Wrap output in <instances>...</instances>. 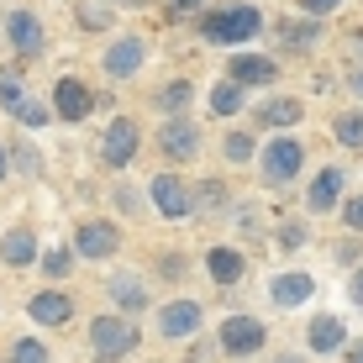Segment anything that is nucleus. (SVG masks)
<instances>
[{"mask_svg": "<svg viewBox=\"0 0 363 363\" xmlns=\"http://www.w3.org/2000/svg\"><path fill=\"white\" fill-rule=\"evenodd\" d=\"M253 32H258V11L253 6H232V11L206 16V37L211 43H247Z\"/></svg>", "mask_w": 363, "mask_h": 363, "instance_id": "nucleus-1", "label": "nucleus"}, {"mask_svg": "<svg viewBox=\"0 0 363 363\" xmlns=\"http://www.w3.org/2000/svg\"><path fill=\"white\" fill-rule=\"evenodd\" d=\"M90 342H95L100 363H111V358H121L137 342V327H127L121 316H100V321H90Z\"/></svg>", "mask_w": 363, "mask_h": 363, "instance_id": "nucleus-2", "label": "nucleus"}, {"mask_svg": "<svg viewBox=\"0 0 363 363\" xmlns=\"http://www.w3.org/2000/svg\"><path fill=\"white\" fill-rule=\"evenodd\" d=\"M132 158H137V127L127 116H116L111 132H106V147H100V164H106V169H127Z\"/></svg>", "mask_w": 363, "mask_h": 363, "instance_id": "nucleus-3", "label": "nucleus"}, {"mask_svg": "<svg viewBox=\"0 0 363 363\" xmlns=\"http://www.w3.org/2000/svg\"><path fill=\"white\" fill-rule=\"evenodd\" d=\"M264 174H269L274 184L295 179V174H300V143H290V137L269 143V147H264Z\"/></svg>", "mask_w": 363, "mask_h": 363, "instance_id": "nucleus-4", "label": "nucleus"}, {"mask_svg": "<svg viewBox=\"0 0 363 363\" xmlns=\"http://www.w3.org/2000/svg\"><path fill=\"white\" fill-rule=\"evenodd\" d=\"M258 342H264V327H258L253 316H232L227 327H221V347H227V353H258Z\"/></svg>", "mask_w": 363, "mask_h": 363, "instance_id": "nucleus-5", "label": "nucleus"}, {"mask_svg": "<svg viewBox=\"0 0 363 363\" xmlns=\"http://www.w3.org/2000/svg\"><path fill=\"white\" fill-rule=\"evenodd\" d=\"M116 247H121V232L111 221H84L79 227V253L84 258H111Z\"/></svg>", "mask_w": 363, "mask_h": 363, "instance_id": "nucleus-6", "label": "nucleus"}, {"mask_svg": "<svg viewBox=\"0 0 363 363\" xmlns=\"http://www.w3.org/2000/svg\"><path fill=\"white\" fill-rule=\"evenodd\" d=\"M158 327H164V337H190L200 327V306L195 300H174V306L158 311Z\"/></svg>", "mask_w": 363, "mask_h": 363, "instance_id": "nucleus-7", "label": "nucleus"}, {"mask_svg": "<svg viewBox=\"0 0 363 363\" xmlns=\"http://www.w3.org/2000/svg\"><path fill=\"white\" fill-rule=\"evenodd\" d=\"M153 200H158L164 216H190V190H184L174 174H158V179H153Z\"/></svg>", "mask_w": 363, "mask_h": 363, "instance_id": "nucleus-8", "label": "nucleus"}, {"mask_svg": "<svg viewBox=\"0 0 363 363\" xmlns=\"http://www.w3.org/2000/svg\"><path fill=\"white\" fill-rule=\"evenodd\" d=\"M53 106H58V116H64V121H79V116H90V90H84L79 79H58Z\"/></svg>", "mask_w": 363, "mask_h": 363, "instance_id": "nucleus-9", "label": "nucleus"}, {"mask_svg": "<svg viewBox=\"0 0 363 363\" xmlns=\"http://www.w3.org/2000/svg\"><path fill=\"white\" fill-rule=\"evenodd\" d=\"M158 143H164V153L169 158H195V147H200V137H195V127L184 116H174L164 132H158Z\"/></svg>", "mask_w": 363, "mask_h": 363, "instance_id": "nucleus-10", "label": "nucleus"}, {"mask_svg": "<svg viewBox=\"0 0 363 363\" xmlns=\"http://www.w3.org/2000/svg\"><path fill=\"white\" fill-rule=\"evenodd\" d=\"M232 84H269L274 79V64L269 58H253V53H242V58H232Z\"/></svg>", "mask_w": 363, "mask_h": 363, "instance_id": "nucleus-11", "label": "nucleus"}, {"mask_svg": "<svg viewBox=\"0 0 363 363\" xmlns=\"http://www.w3.org/2000/svg\"><path fill=\"white\" fill-rule=\"evenodd\" d=\"M311 274H279L274 279V306H300V300H311Z\"/></svg>", "mask_w": 363, "mask_h": 363, "instance_id": "nucleus-12", "label": "nucleus"}, {"mask_svg": "<svg viewBox=\"0 0 363 363\" xmlns=\"http://www.w3.org/2000/svg\"><path fill=\"white\" fill-rule=\"evenodd\" d=\"M137 64H143V43H137V37H121V43L106 53V69L116 74V79H127V74H132Z\"/></svg>", "mask_w": 363, "mask_h": 363, "instance_id": "nucleus-13", "label": "nucleus"}, {"mask_svg": "<svg viewBox=\"0 0 363 363\" xmlns=\"http://www.w3.org/2000/svg\"><path fill=\"white\" fill-rule=\"evenodd\" d=\"M337 195H342V169L316 174V184H311V211H332Z\"/></svg>", "mask_w": 363, "mask_h": 363, "instance_id": "nucleus-14", "label": "nucleus"}, {"mask_svg": "<svg viewBox=\"0 0 363 363\" xmlns=\"http://www.w3.org/2000/svg\"><path fill=\"white\" fill-rule=\"evenodd\" d=\"M11 43H16L21 53H37V48H43V27H37V16L16 11V16H11Z\"/></svg>", "mask_w": 363, "mask_h": 363, "instance_id": "nucleus-15", "label": "nucleus"}, {"mask_svg": "<svg viewBox=\"0 0 363 363\" xmlns=\"http://www.w3.org/2000/svg\"><path fill=\"white\" fill-rule=\"evenodd\" d=\"M206 269H211V279H216V284H232V279H242V253L216 247V253L206 258Z\"/></svg>", "mask_w": 363, "mask_h": 363, "instance_id": "nucleus-16", "label": "nucleus"}, {"mask_svg": "<svg viewBox=\"0 0 363 363\" xmlns=\"http://www.w3.org/2000/svg\"><path fill=\"white\" fill-rule=\"evenodd\" d=\"M311 347H316V353H337V347H342V321L337 316H316L311 321Z\"/></svg>", "mask_w": 363, "mask_h": 363, "instance_id": "nucleus-17", "label": "nucleus"}, {"mask_svg": "<svg viewBox=\"0 0 363 363\" xmlns=\"http://www.w3.org/2000/svg\"><path fill=\"white\" fill-rule=\"evenodd\" d=\"M69 300L64 295H37L32 300V321H43V327H58V321H69Z\"/></svg>", "mask_w": 363, "mask_h": 363, "instance_id": "nucleus-18", "label": "nucleus"}, {"mask_svg": "<svg viewBox=\"0 0 363 363\" xmlns=\"http://www.w3.org/2000/svg\"><path fill=\"white\" fill-rule=\"evenodd\" d=\"M0 253H6V264H32V258H37L32 232H11L6 242H0Z\"/></svg>", "mask_w": 363, "mask_h": 363, "instance_id": "nucleus-19", "label": "nucleus"}, {"mask_svg": "<svg viewBox=\"0 0 363 363\" xmlns=\"http://www.w3.org/2000/svg\"><path fill=\"white\" fill-rule=\"evenodd\" d=\"M258 121H269V127H295V121H300V106H295V100H274V106L258 111Z\"/></svg>", "mask_w": 363, "mask_h": 363, "instance_id": "nucleus-20", "label": "nucleus"}, {"mask_svg": "<svg viewBox=\"0 0 363 363\" xmlns=\"http://www.w3.org/2000/svg\"><path fill=\"white\" fill-rule=\"evenodd\" d=\"M111 295H116V306H127V311H143V284L137 279H111Z\"/></svg>", "mask_w": 363, "mask_h": 363, "instance_id": "nucleus-21", "label": "nucleus"}, {"mask_svg": "<svg viewBox=\"0 0 363 363\" xmlns=\"http://www.w3.org/2000/svg\"><path fill=\"white\" fill-rule=\"evenodd\" d=\"M237 106H242V84H216V90H211V111H221V116H232Z\"/></svg>", "mask_w": 363, "mask_h": 363, "instance_id": "nucleus-22", "label": "nucleus"}, {"mask_svg": "<svg viewBox=\"0 0 363 363\" xmlns=\"http://www.w3.org/2000/svg\"><path fill=\"white\" fill-rule=\"evenodd\" d=\"M279 37H284L290 48H311V43H316V27H300V21H284V27H279Z\"/></svg>", "mask_w": 363, "mask_h": 363, "instance_id": "nucleus-23", "label": "nucleus"}, {"mask_svg": "<svg viewBox=\"0 0 363 363\" xmlns=\"http://www.w3.org/2000/svg\"><path fill=\"white\" fill-rule=\"evenodd\" d=\"M337 143H342V147H358V143H363V116H342V121H337Z\"/></svg>", "mask_w": 363, "mask_h": 363, "instance_id": "nucleus-24", "label": "nucleus"}, {"mask_svg": "<svg viewBox=\"0 0 363 363\" xmlns=\"http://www.w3.org/2000/svg\"><path fill=\"white\" fill-rule=\"evenodd\" d=\"M11 363H48V347H43V342H32V337H27V342H16V353H11Z\"/></svg>", "mask_w": 363, "mask_h": 363, "instance_id": "nucleus-25", "label": "nucleus"}, {"mask_svg": "<svg viewBox=\"0 0 363 363\" xmlns=\"http://www.w3.org/2000/svg\"><path fill=\"white\" fill-rule=\"evenodd\" d=\"M227 158H237V164H247V158H253V143H247L242 132H232V137H227Z\"/></svg>", "mask_w": 363, "mask_h": 363, "instance_id": "nucleus-26", "label": "nucleus"}, {"mask_svg": "<svg viewBox=\"0 0 363 363\" xmlns=\"http://www.w3.org/2000/svg\"><path fill=\"white\" fill-rule=\"evenodd\" d=\"M16 116L27 121V127H43V121H48V111H43V106H32V100H21V106H16Z\"/></svg>", "mask_w": 363, "mask_h": 363, "instance_id": "nucleus-27", "label": "nucleus"}, {"mask_svg": "<svg viewBox=\"0 0 363 363\" xmlns=\"http://www.w3.org/2000/svg\"><path fill=\"white\" fill-rule=\"evenodd\" d=\"M0 106H6V111H16V106H21V84H16V79L0 84Z\"/></svg>", "mask_w": 363, "mask_h": 363, "instance_id": "nucleus-28", "label": "nucleus"}, {"mask_svg": "<svg viewBox=\"0 0 363 363\" xmlns=\"http://www.w3.org/2000/svg\"><path fill=\"white\" fill-rule=\"evenodd\" d=\"M342 221H347V227H358V232H363V200H347V206H342Z\"/></svg>", "mask_w": 363, "mask_h": 363, "instance_id": "nucleus-29", "label": "nucleus"}, {"mask_svg": "<svg viewBox=\"0 0 363 363\" xmlns=\"http://www.w3.org/2000/svg\"><path fill=\"white\" fill-rule=\"evenodd\" d=\"M48 274H53V279H64V274H69V253H48Z\"/></svg>", "mask_w": 363, "mask_h": 363, "instance_id": "nucleus-30", "label": "nucleus"}, {"mask_svg": "<svg viewBox=\"0 0 363 363\" xmlns=\"http://www.w3.org/2000/svg\"><path fill=\"white\" fill-rule=\"evenodd\" d=\"M300 242H306V227H284L279 232V247H300Z\"/></svg>", "mask_w": 363, "mask_h": 363, "instance_id": "nucleus-31", "label": "nucleus"}, {"mask_svg": "<svg viewBox=\"0 0 363 363\" xmlns=\"http://www.w3.org/2000/svg\"><path fill=\"white\" fill-rule=\"evenodd\" d=\"M200 195H206L211 206H221V200H227V184H216V179H211V184H206V190H200Z\"/></svg>", "mask_w": 363, "mask_h": 363, "instance_id": "nucleus-32", "label": "nucleus"}, {"mask_svg": "<svg viewBox=\"0 0 363 363\" xmlns=\"http://www.w3.org/2000/svg\"><path fill=\"white\" fill-rule=\"evenodd\" d=\"M184 95H190V84H174V90H164V106H184Z\"/></svg>", "mask_w": 363, "mask_h": 363, "instance_id": "nucleus-33", "label": "nucleus"}, {"mask_svg": "<svg viewBox=\"0 0 363 363\" xmlns=\"http://www.w3.org/2000/svg\"><path fill=\"white\" fill-rule=\"evenodd\" d=\"M300 6H306V11H316V16H321V11H332V6H342V0H300Z\"/></svg>", "mask_w": 363, "mask_h": 363, "instance_id": "nucleus-34", "label": "nucleus"}, {"mask_svg": "<svg viewBox=\"0 0 363 363\" xmlns=\"http://www.w3.org/2000/svg\"><path fill=\"white\" fill-rule=\"evenodd\" d=\"M353 300H358V306H363V269L353 274Z\"/></svg>", "mask_w": 363, "mask_h": 363, "instance_id": "nucleus-35", "label": "nucleus"}, {"mask_svg": "<svg viewBox=\"0 0 363 363\" xmlns=\"http://www.w3.org/2000/svg\"><path fill=\"white\" fill-rule=\"evenodd\" d=\"M200 0H169V11H195Z\"/></svg>", "mask_w": 363, "mask_h": 363, "instance_id": "nucleus-36", "label": "nucleus"}, {"mask_svg": "<svg viewBox=\"0 0 363 363\" xmlns=\"http://www.w3.org/2000/svg\"><path fill=\"white\" fill-rule=\"evenodd\" d=\"M347 363H363V342L353 347V353H347Z\"/></svg>", "mask_w": 363, "mask_h": 363, "instance_id": "nucleus-37", "label": "nucleus"}, {"mask_svg": "<svg viewBox=\"0 0 363 363\" xmlns=\"http://www.w3.org/2000/svg\"><path fill=\"white\" fill-rule=\"evenodd\" d=\"M353 90H358V95H363V69H358V74H353Z\"/></svg>", "mask_w": 363, "mask_h": 363, "instance_id": "nucleus-38", "label": "nucleus"}, {"mask_svg": "<svg viewBox=\"0 0 363 363\" xmlns=\"http://www.w3.org/2000/svg\"><path fill=\"white\" fill-rule=\"evenodd\" d=\"M121 6H143V0H121Z\"/></svg>", "mask_w": 363, "mask_h": 363, "instance_id": "nucleus-39", "label": "nucleus"}, {"mask_svg": "<svg viewBox=\"0 0 363 363\" xmlns=\"http://www.w3.org/2000/svg\"><path fill=\"white\" fill-rule=\"evenodd\" d=\"M0 169H6V153H0Z\"/></svg>", "mask_w": 363, "mask_h": 363, "instance_id": "nucleus-40", "label": "nucleus"}, {"mask_svg": "<svg viewBox=\"0 0 363 363\" xmlns=\"http://www.w3.org/2000/svg\"><path fill=\"white\" fill-rule=\"evenodd\" d=\"M279 363H295V358H279Z\"/></svg>", "mask_w": 363, "mask_h": 363, "instance_id": "nucleus-41", "label": "nucleus"}]
</instances>
